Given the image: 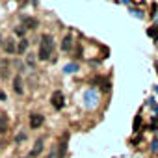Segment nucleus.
Returning <instances> with one entry per match:
<instances>
[{"label": "nucleus", "mask_w": 158, "mask_h": 158, "mask_svg": "<svg viewBox=\"0 0 158 158\" xmlns=\"http://www.w3.org/2000/svg\"><path fill=\"white\" fill-rule=\"evenodd\" d=\"M52 50H54V39L52 35L45 34L41 37V45H39V60H48L52 56Z\"/></svg>", "instance_id": "f257e3e1"}, {"label": "nucleus", "mask_w": 158, "mask_h": 158, "mask_svg": "<svg viewBox=\"0 0 158 158\" xmlns=\"http://www.w3.org/2000/svg\"><path fill=\"white\" fill-rule=\"evenodd\" d=\"M97 103H99V93H97L95 89H88L84 93V104H86V108H93V106H97Z\"/></svg>", "instance_id": "f03ea898"}, {"label": "nucleus", "mask_w": 158, "mask_h": 158, "mask_svg": "<svg viewBox=\"0 0 158 158\" xmlns=\"http://www.w3.org/2000/svg\"><path fill=\"white\" fill-rule=\"evenodd\" d=\"M63 104H65L63 93H62V91H54V93H52V106H54L56 110H62Z\"/></svg>", "instance_id": "7ed1b4c3"}, {"label": "nucleus", "mask_w": 158, "mask_h": 158, "mask_svg": "<svg viewBox=\"0 0 158 158\" xmlns=\"http://www.w3.org/2000/svg\"><path fill=\"white\" fill-rule=\"evenodd\" d=\"M43 121H45V117H43L41 114L30 115V126H32V129H39V126L43 125Z\"/></svg>", "instance_id": "20e7f679"}, {"label": "nucleus", "mask_w": 158, "mask_h": 158, "mask_svg": "<svg viewBox=\"0 0 158 158\" xmlns=\"http://www.w3.org/2000/svg\"><path fill=\"white\" fill-rule=\"evenodd\" d=\"M43 143H45V141H43V138H39V140L35 141V145H34L32 152H30V156L35 158V156H39V154H41V151H43Z\"/></svg>", "instance_id": "39448f33"}, {"label": "nucleus", "mask_w": 158, "mask_h": 158, "mask_svg": "<svg viewBox=\"0 0 158 158\" xmlns=\"http://www.w3.org/2000/svg\"><path fill=\"white\" fill-rule=\"evenodd\" d=\"M13 89H15V93H17V95H22V78H21V76H15V78H13Z\"/></svg>", "instance_id": "423d86ee"}, {"label": "nucleus", "mask_w": 158, "mask_h": 158, "mask_svg": "<svg viewBox=\"0 0 158 158\" xmlns=\"http://www.w3.org/2000/svg\"><path fill=\"white\" fill-rule=\"evenodd\" d=\"M71 47H73V37L67 35V37H63V41H62V50L63 52H69Z\"/></svg>", "instance_id": "0eeeda50"}, {"label": "nucleus", "mask_w": 158, "mask_h": 158, "mask_svg": "<svg viewBox=\"0 0 158 158\" xmlns=\"http://www.w3.org/2000/svg\"><path fill=\"white\" fill-rule=\"evenodd\" d=\"M4 50H6V52H17V47H15L13 45V41L11 39H6V41H4Z\"/></svg>", "instance_id": "6e6552de"}, {"label": "nucleus", "mask_w": 158, "mask_h": 158, "mask_svg": "<svg viewBox=\"0 0 158 158\" xmlns=\"http://www.w3.org/2000/svg\"><path fill=\"white\" fill-rule=\"evenodd\" d=\"M76 71H78V65H76V63H67L63 67V73L65 74H73V73H76Z\"/></svg>", "instance_id": "1a4fd4ad"}, {"label": "nucleus", "mask_w": 158, "mask_h": 158, "mask_svg": "<svg viewBox=\"0 0 158 158\" xmlns=\"http://www.w3.org/2000/svg\"><path fill=\"white\" fill-rule=\"evenodd\" d=\"M8 73H9V71H8V62L4 60V62H0V74H2V76H8Z\"/></svg>", "instance_id": "9d476101"}, {"label": "nucleus", "mask_w": 158, "mask_h": 158, "mask_svg": "<svg viewBox=\"0 0 158 158\" xmlns=\"http://www.w3.org/2000/svg\"><path fill=\"white\" fill-rule=\"evenodd\" d=\"M24 24H26V28H35V26H37V21H35V19L26 17V19H24Z\"/></svg>", "instance_id": "9b49d317"}, {"label": "nucleus", "mask_w": 158, "mask_h": 158, "mask_svg": "<svg viewBox=\"0 0 158 158\" xmlns=\"http://www.w3.org/2000/svg\"><path fill=\"white\" fill-rule=\"evenodd\" d=\"M47 158H62V156H60V149H58V147H52Z\"/></svg>", "instance_id": "f8f14e48"}, {"label": "nucleus", "mask_w": 158, "mask_h": 158, "mask_svg": "<svg viewBox=\"0 0 158 158\" xmlns=\"http://www.w3.org/2000/svg\"><path fill=\"white\" fill-rule=\"evenodd\" d=\"M26 47H28V41H26V39H22V41H21V45L17 47V54H22L24 50H26Z\"/></svg>", "instance_id": "ddd939ff"}, {"label": "nucleus", "mask_w": 158, "mask_h": 158, "mask_svg": "<svg viewBox=\"0 0 158 158\" xmlns=\"http://www.w3.org/2000/svg\"><path fill=\"white\" fill-rule=\"evenodd\" d=\"M6 125H8L6 115H4V114H0V132H4V130H6Z\"/></svg>", "instance_id": "4468645a"}, {"label": "nucleus", "mask_w": 158, "mask_h": 158, "mask_svg": "<svg viewBox=\"0 0 158 158\" xmlns=\"http://www.w3.org/2000/svg\"><path fill=\"white\" fill-rule=\"evenodd\" d=\"M151 151H152V152H158V140H154V141H152V147H151Z\"/></svg>", "instance_id": "2eb2a0df"}, {"label": "nucleus", "mask_w": 158, "mask_h": 158, "mask_svg": "<svg viewBox=\"0 0 158 158\" xmlns=\"http://www.w3.org/2000/svg\"><path fill=\"white\" fill-rule=\"evenodd\" d=\"M132 15H136V17H140V19L143 17V13H141L140 9H132Z\"/></svg>", "instance_id": "dca6fc26"}, {"label": "nucleus", "mask_w": 158, "mask_h": 158, "mask_svg": "<svg viewBox=\"0 0 158 158\" xmlns=\"http://www.w3.org/2000/svg\"><path fill=\"white\" fill-rule=\"evenodd\" d=\"M8 97H6V93H4V91H0V100H6Z\"/></svg>", "instance_id": "f3484780"}, {"label": "nucleus", "mask_w": 158, "mask_h": 158, "mask_svg": "<svg viewBox=\"0 0 158 158\" xmlns=\"http://www.w3.org/2000/svg\"><path fill=\"white\" fill-rule=\"evenodd\" d=\"M15 32H17L19 35H22V34H24V28H17V30H15Z\"/></svg>", "instance_id": "a211bd4d"}, {"label": "nucleus", "mask_w": 158, "mask_h": 158, "mask_svg": "<svg viewBox=\"0 0 158 158\" xmlns=\"http://www.w3.org/2000/svg\"><path fill=\"white\" fill-rule=\"evenodd\" d=\"M154 112H156V115H158V106H154Z\"/></svg>", "instance_id": "6ab92c4d"}, {"label": "nucleus", "mask_w": 158, "mask_h": 158, "mask_svg": "<svg viewBox=\"0 0 158 158\" xmlns=\"http://www.w3.org/2000/svg\"><path fill=\"white\" fill-rule=\"evenodd\" d=\"M0 149H2V143H0Z\"/></svg>", "instance_id": "aec40b11"}]
</instances>
